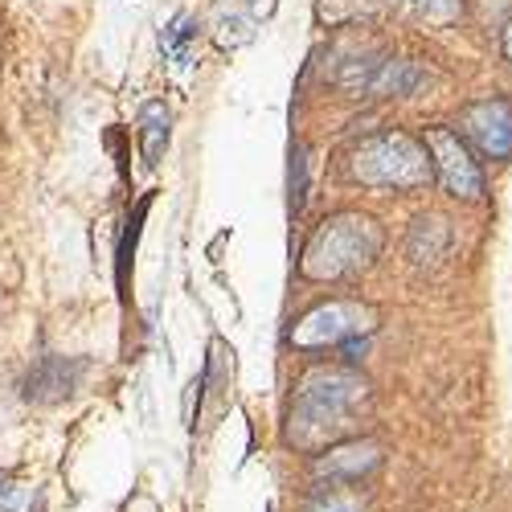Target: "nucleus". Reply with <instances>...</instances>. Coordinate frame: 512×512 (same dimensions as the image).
Instances as JSON below:
<instances>
[{
	"mask_svg": "<svg viewBox=\"0 0 512 512\" xmlns=\"http://www.w3.org/2000/svg\"><path fill=\"white\" fill-rule=\"evenodd\" d=\"M369 406V381L357 369H312L300 377L287 410V443L324 451L345 439Z\"/></svg>",
	"mask_w": 512,
	"mask_h": 512,
	"instance_id": "nucleus-1",
	"label": "nucleus"
},
{
	"mask_svg": "<svg viewBox=\"0 0 512 512\" xmlns=\"http://www.w3.org/2000/svg\"><path fill=\"white\" fill-rule=\"evenodd\" d=\"M381 246H386V230L373 213L361 209H340L312 230L300 254V275L312 283H340V279H357L377 263Z\"/></svg>",
	"mask_w": 512,
	"mask_h": 512,
	"instance_id": "nucleus-2",
	"label": "nucleus"
},
{
	"mask_svg": "<svg viewBox=\"0 0 512 512\" xmlns=\"http://www.w3.org/2000/svg\"><path fill=\"white\" fill-rule=\"evenodd\" d=\"M345 168L357 185L377 189V193H414L435 181L431 152H426L422 140H414L406 132L365 136L361 144H353Z\"/></svg>",
	"mask_w": 512,
	"mask_h": 512,
	"instance_id": "nucleus-3",
	"label": "nucleus"
},
{
	"mask_svg": "<svg viewBox=\"0 0 512 512\" xmlns=\"http://www.w3.org/2000/svg\"><path fill=\"white\" fill-rule=\"evenodd\" d=\"M377 328V308L365 300H328L316 304L312 312H304L291 324V345L304 353H320V349H336L349 345V340H365Z\"/></svg>",
	"mask_w": 512,
	"mask_h": 512,
	"instance_id": "nucleus-4",
	"label": "nucleus"
},
{
	"mask_svg": "<svg viewBox=\"0 0 512 512\" xmlns=\"http://www.w3.org/2000/svg\"><path fill=\"white\" fill-rule=\"evenodd\" d=\"M422 144H426V152H431L435 181L451 197H459V201H480L484 197V168L476 164L472 148H467V140L455 132V127H447V123L426 127Z\"/></svg>",
	"mask_w": 512,
	"mask_h": 512,
	"instance_id": "nucleus-5",
	"label": "nucleus"
},
{
	"mask_svg": "<svg viewBox=\"0 0 512 512\" xmlns=\"http://www.w3.org/2000/svg\"><path fill=\"white\" fill-rule=\"evenodd\" d=\"M459 136L488 160H512V99H480L459 111Z\"/></svg>",
	"mask_w": 512,
	"mask_h": 512,
	"instance_id": "nucleus-6",
	"label": "nucleus"
},
{
	"mask_svg": "<svg viewBox=\"0 0 512 512\" xmlns=\"http://www.w3.org/2000/svg\"><path fill=\"white\" fill-rule=\"evenodd\" d=\"M78 377H82L78 361H70V357H41L29 369V377H25V398L37 402V406L66 402L78 390Z\"/></svg>",
	"mask_w": 512,
	"mask_h": 512,
	"instance_id": "nucleus-7",
	"label": "nucleus"
},
{
	"mask_svg": "<svg viewBox=\"0 0 512 512\" xmlns=\"http://www.w3.org/2000/svg\"><path fill=\"white\" fill-rule=\"evenodd\" d=\"M377 463H381L377 443L357 439V443H345V447H328L316 459V476H328V484H353V480L369 476Z\"/></svg>",
	"mask_w": 512,
	"mask_h": 512,
	"instance_id": "nucleus-8",
	"label": "nucleus"
},
{
	"mask_svg": "<svg viewBox=\"0 0 512 512\" xmlns=\"http://www.w3.org/2000/svg\"><path fill=\"white\" fill-rule=\"evenodd\" d=\"M140 152H144V164L156 168L164 160V148H168V136H173V111H168L164 99H148L140 103Z\"/></svg>",
	"mask_w": 512,
	"mask_h": 512,
	"instance_id": "nucleus-9",
	"label": "nucleus"
},
{
	"mask_svg": "<svg viewBox=\"0 0 512 512\" xmlns=\"http://www.w3.org/2000/svg\"><path fill=\"white\" fill-rule=\"evenodd\" d=\"M381 9H386V0H320V5H316V21L324 29H340V25L369 21Z\"/></svg>",
	"mask_w": 512,
	"mask_h": 512,
	"instance_id": "nucleus-10",
	"label": "nucleus"
},
{
	"mask_svg": "<svg viewBox=\"0 0 512 512\" xmlns=\"http://www.w3.org/2000/svg\"><path fill=\"white\" fill-rule=\"evenodd\" d=\"M447 250V222L443 218H418L410 230V259L426 263V259H443Z\"/></svg>",
	"mask_w": 512,
	"mask_h": 512,
	"instance_id": "nucleus-11",
	"label": "nucleus"
},
{
	"mask_svg": "<svg viewBox=\"0 0 512 512\" xmlns=\"http://www.w3.org/2000/svg\"><path fill=\"white\" fill-rule=\"evenodd\" d=\"M250 33H254V29H250V17H246V13L234 5V0H222V5L213 9V37H218L226 50L246 46Z\"/></svg>",
	"mask_w": 512,
	"mask_h": 512,
	"instance_id": "nucleus-12",
	"label": "nucleus"
},
{
	"mask_svg": "<svg viewBox=\"0 0 512 512\" xmlns=\"http://www.w3.org/2000/svg\"><path fill=\"white\" fill-rule=\"evenodd\" d=\"M197 41V21L189 17V13H177L173 21H168V29L160 33V50L173 58L177 66H185L189 62V46Z\"/></svg>",
	"mask_w": 512,
	"mask_h": 512,
	"instance_id": "nucleus-13",
	"label": "nucleus"
},
{
	"mask_svg": "<svg viewBox=\"0 0 512 512\" xmlns=\"http://www.w3.org/2000/svg\"><path fill=\"white\" fill-rule=\"evenodd\" d=\"M304 512H365V500L357 492H349L345 484H328L320 496H312V504Z\"/></svg>",
	"mask_w": 512,
	"mask_h": 512,
	"instance_id": "nucleus-14",
	"label": "nucleus"
},
{
	"mask_svg": "<svg viewBox=\"0 0 512 512\" xmlns=\"http://www.w3.org/2000/svg\"><path fill=\"white\" fill-rule=\"evenodd\" d=\"M148 205H152V197H144V201L136 205L132 218H127V226H123V238H119V287L127 283V263H132V250H136L140 226H144V218H148Z\"/></svg>",
	"mask_w": 512,
	"mask_h": 512,
	"instance_id": "nucleus-15",
	"label": "nucleus"
},
{
	"mask_svg": "<svg viewBox=\"0 0 512 512\" xmlns=\"http://www.w3.org/2000/svg\"><path fill=\"white\" fill-rule=\"evenodd\" d=\"M406 5L431 25H451L463 17V0H406Z\"/></svg>",
	"mask_w": 512,
	"mask_h": 512,
	"instance_id": "nucleus-16",
	"label": "nucleus"
},
{
	"mask_svg": "<svg viewBox=\"0 0 512 512\" xmlns=\"http://www.w3.org/2000/svg\"><path fill=\"white\" fill-rule=\"evenodd\" d=\"M304 197H308V152L304 144L291 148V209L300 213L304 209Z\"/></svg>",
	"mask_w": 512,
	"mask_h": 512,
	"instance_id": "nucleus-17",
	"label": "nucleus"
},
{
	"mask_svg": "<svg viewBox=\"0 0 512 512\" xmlns=\"http://www.w3.org/2000/svg\"><path fill=\"white\" fill-rule=\"evenodd\" d=\"M21 488H17V480L9 476V472H0V512H17L21 508Z\"/></svg>",
	"mask_w": 512,
	"mask_h": 512,
	"instance_id": "nucleus-18",
	"label": "nucleus"
},
{
	"mask_svg": "<svg viewBox=\"0 0 512 512\" xmlns=\"http://www.w3.org/2000/svg\"><path fill=\"white\" fill-rule=\"evenodd\" d=\"M234 5L250 17V21H263V17H271V9H275V0H234Z\"/></svg>",
	"mask_w": 512,
	"mask_h": 512,
	"instance_id": "nucleus-19",
	"label": "nucleus"
},
{
	"mask_svg": "<svg viewBox=\"0 0 512 512\" xmlns=\"http://www.w3.org/2000/svg\"><path fill=\"white\" fill-rule=\"evenodd\" d=\"M500 46H504V58L512 62V21L504 25V37H500Z\"/></svg>",
	"mask_w": 512,
	"mask_h": 512,
	"instance_id": "nucleus-20",
	"label": "nucleus"
},
{
	"mask_svg": "<svg viewBox=\"0 0 512 512\" xmlns=\"http://www.w3.org/2000/svg\"><path fill=\"white\" fill-rule=\"evenodd\" d=\"M29 512H46V496L37 492V496H33V504H29Z\"/></svg>",
	"mask_w": 512,
	"mask_h": 512,
	"instance_id": "nucleus-21",
	"label": "nucleus"
}]
</instances>
